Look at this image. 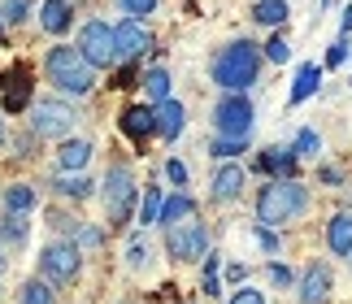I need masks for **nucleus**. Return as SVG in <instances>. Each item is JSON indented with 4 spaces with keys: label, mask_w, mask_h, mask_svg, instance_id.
I'll list each match as a JSON object with an SVG mask.
<instances>
[{
    "label": "nucleus",
    "mask_w": 352,
    "mask_h": 304,
    "mask_svg": "<svg viewBox=\"0 0 352 304\" xmlns=\"http://www.w3.org/2000/svg\"><path fill=\"white\" fill-rule=\"evenodd\" d=\"M87 161H91V144L87 140H65L61 152H57V165H61L65 174H83Z\"/></svg>",
    "instance_id": "18"
},
{
    "label": "nucleus",
    "mask_w": 352,
    "mask_h": 304,
    "mask_svg": "<svg viewBox=\"0 0 352 304\" xmlns=\"http://www.w3.org/2000/svg\"><path fill=\"white\" fill-rule=\"evenodd\" d=\"M243 148H248V140H222V135H218L209 152H213V157H218V161H231V157H239Z\"/></svg>",
    "instance_id": "29"
},
{
    "label": "nucleus",
    "mask_w": 352,
    "mask_h": 304,
    "mask_svg": "<svg viewBox=\"0 0 352 304\" xmlns=\"http://www.w3.org/2000/svg\"><path fill=\"white\" fill-rule=\"evenodd\" d=\"M239 191H243V170L239 165H222L218 174H213V200H239Z\"/></svg>",
    "instance_id": "19"
},
{
    "label": "nucleus",
    "mask_w": 352,
    "mask_h": 304,
    "mask_svg": "<svg viewBox=\"0 0 352 304\" xmlns=\"http://www.w3.org/2000/svg\"><path fill=\"white\" fill-rule=\"evenodd\" d=\"M48 226H52V230H61V239H65V235H70V239H74V230L83 226V222H74L70 213H48Z\"/></svg>",
    "instance_id": "34"
},
{
    "label": "nucleus",
    "mask_w": 352,
    "mask_h": 304,
    "mask_svg": "<svg viewBox=\"0 0 352 304\" xmlns=\"http://www.w3.org/2000/svg\"><path fill=\"white\" fill-rule=\"evenodd\" d=\"M26 230H31V222H26V213H0V239L18 248L26 239Z\"/></svg>",
    "instance_id": "24"
},
{
    "label": "nucleus",
    "mask_w": 352,
    "mask_h": 304,
    "mask_svg": "<svg viewBox=\"0 0 352 304\" xmlns=\"http://www.w3.org/2000/svg\"><path fill=\"white\" fill-rule=\"evenodd\" d=\"M318 178H322V183H340V170H335V165H322Z\"/></svg>",
    "instance_id": "44"
},
{
    "label": "nucleus",
    "mask_w": 352,
    "mask_h": 304,
    "mask_svg": "<svg viewBox=\"0 0 352 304\" xmlns=\"http://www.w3.org/2000/svg\"><path fill=\"white\" fill-rule=\"evenodd\" d=\"M44 70H48V83H57L65 96H87L91 87H96V65H91L83 52H78V44H57V48H48Z\"/></svg>",
    "instance_id": "3"
},
{
    "label": "nucleus",
    "mask_w": 352,
    "mask_h": 304,
    "mask_svg": "<svg viewBox=\"0 0 352 304\" xmlns=\"http://www.w3.org/2000/svg\"><path fill=\"white\" fill-rule=\"evenodd\" d=\"M52 300H57V292H52L48 279H31L22 287V296H18V304H52Z\"/></svg>",
    "instance_id": "26"
},
{
    "label": "nucleus",
    "mask_w": 352,
    "mask_h": 304,
    "mask_svg": "<svg viewBox=\"0 0 352 304\" xmlns=\"http://www.w3.org/2000/svg\"><path fill=\"white\" fill-rule=\"evenodd\" d=\"M126 257H131V265H135V270H140V265H144V261H148V252H144V243H140V239H135V243H131V252H126Z\"/></svg>",
    "instance_id": "43"
},
{
    "label": "nucleus",
    "mask_w": 352,
    "mask_h": 304,
    "mask_svg": "<svg viewBox=\"0 0 352 304\" xmlns=\"http://www.w3.org/2000/svg\"><path fill=\"white\" fill-rule=\"evenodd\" d=\"M0 87H5V113H18V109H26V100H31V83H26V70L18 65L13 74L0 78Z\"/></svg>",
    "instance_id": "15"
},
{
    "label": "nucleus",
    "mask_w": 352,
    "mask_h": 304,
    "mask_svg": "<svg viewBox=\"0 0 352 304\" xmlns=\"http://www.w3.org/2000/svg\"><path fill=\"white\" fill-rule=\"evenodd\" d=\"M39 22H44L48 35H65L74 26V9L65 5V0H44V5H39Z\"/></svg>",
    "instance_id": "13"
},
{
    "label": "nucleus",
    "mask_w": 352,
    "mask_h": 304,
    "mask_svg": "<svg viewBox=\"0 0 352 304\" xmlns=\"http://www.w3.org/2000/svg\"><path fill=\"white\" fill-rule=\"evenodd\" d=\"M166 174H170L174 187H187V165L183 161H166Z\"/></svg>",
    "instance_id": "40"
},
{
    "label": "nucleus",
    "mask_w": 352,
    "mask_h": 304,
    "mask_svg": "<svg viewBox=\"0 0 352 304\" xmlns=\"http://www.w3.org/2000/svg\"><path fill=\"white\" fill-rule=\"evenodd\" d=\"M52 191H61V196H70V200H87L91 196V187H96V183H91V178L87 174H57V178H52V183H48Z\"/></svg>",
    "instance_id": "21"
},
{
    "label": "nucleus",
    "mask_w": 352,
    "mask_h": 304,
    "mask_svg": "<svg viewBox=\"0 0 352 304\" xmlns=\"http://www.w3.org/2000/svg\"><path fill=\"white\" fill-rule=\"evenodd\" d=\"M153 113H157V135H161V140H179L187 109H183L179 100H161V105L153 109Z\"/></svg>",
    "instance_id": "17"
},
{
    "label": "nucleus",
    "mask_w": 352,
    "mask_h": 304,
    "mask_svg": "<svg viewBox=\"0 0 352 304\" xmlns=\"http://www.w3.org/2000/svg\"><path fill=\"white\" fill-rule=\"evenodd\" d=\"M209 74L222 91H248L256 83V74H261V48L248 44V39H235V44H226L218 57H213Z\"/></svg>",
    "instance_id": "1"
},
{
    "label": "nucleus",
    "mask_w": 352,
    "mask_h": 304,
    "mask_svg": "<svg viewBox=\"0 0 352 304\" xmlns=\"http://www.w3.org/2000/svg\"><path fill=\"white\" fill-rule=\"evenodd\" d=\"M166 252L174 261H200V257H209V230H205V222L187 217V222H179V226H166Z\"/></svg>",
    "instance_id": "6"
},
{
    "label": "nucleus",
    "mask_w": 352,
    "mask_h": 304,
    "mask_svg": "<svg viewBox=\"0 0 352 304\" xmlns=\"http://www.w3.org/2000/svg\"><path fill=\"white\" fill-rule=\"evenodd\" d=\"M252 235H256V243H261L265 252H278V235L270 230V226H261V222H256V226H252Z\"/></svg>",
    "instance_id": "38"
},
{
    "label": "nucleus",
    "mask_w": 352,
    "mask_h": 304,
    "mask_svg": "<svg viewBox=\"0 0 352 304\" xmlns=\"http://www.w3.org/2000/svg\"><path fill=\"white\" fill-rule=\"evenodd\" d=\"M0 39H5V26H0Z\"/></svg>",
    "instance_id": "46"
},
{
    "label": "nucleus",
    "mask_w": 352,
    "mask_h": 304,
    "mask_svg": "<svg viewBox=\"0 0 352 304\" xmlns=\"http://www.w3.org/2000/svg\"><path fill=\"white\" fill-rule=\"evenodd\" d=\"M78 270H83V248L74 239H52L39 252V279H48V283H70Z\"/></svg>",
    "instance_id": "4"
},
{
    "label": "nucleus",
    "mask_w": 352,
    "mask_h": 304,
    "mask_svg": "<svg viewBox=\"0 0 352 304\" xmlns=\"http://www.w3.org/2000/svg\"><path fill=\"white\" fill-rule=\"evenodd\" d=\"M327 248L335 257H352V213H335L327 222Z\"/></svg>",
    "instance_id": "16"
},
{
    "label": "nucleus",
    "mask_w": 352,
    "mask_h": 304,
    "mask_svg": "<svg viewBox=\"0 0 352 304\" xmlns=\"http://www.w3.org/2000/svg\"><path fill=\"white\" fill-rule=\"evenodd\" d=\"M287 5H283V0H256V9H252V18L261 22V26H283L287 22Z\"/></svg>",
    "instance_id": "25"
},
{
    "label": "nucleus",
    "mask_w": 352,
    "mask_h": 304,
    "mask_svg": "<svg viewBox=\"0 0 352 304\" xmlns=\"http://www.w3.org/2000/svg\"><path fill=\"white\" fill-rule=\"evenodd\" d=\"M26 5H31V0H5V5H0V22H13V26H18L26 18Z\"/></svg>",
    "instance_id": "32"
},
{
    "label": "nucleus",
    "mask_w": 352,
    "mask_h": 304,
    "mask_svg": "<svg viewBox=\"0 0 352 304\" xmlns=\"http://www.w3.org/2000/svg\"><path fill=\"white\" fill-rule=\"evenodd\" d=\"M140 87L148 91V105H161V100H170V74L161 70V65H153V70H148L144 78H140Z\"/></svg>",
    "instance_id": "22"
},
{
    "label": "nucleus",
    "mask_w": 352,
    "mask_h": 304,
    "mask_svg": "<svg viewBox=\"0 0 352 304\" xmlns=\"http://www.w3.org/2000/svg\"><path fill=\"white\" fill-rule=\"evenodd\" d=\"M270 279H274V287H292V270L287 265H270Z\"/></svg>",
    "instance_id": "42"
},
{
    "label": "nucleus",
    "mask_w": 352,
    "mask_h": 304,
    "mask_svg": "<svg viewBox=\"0 0 352 304\" xmlns=\"http://www.w3.org/2000/svg\"><path fill=\"white\" fill-rule=\"evenodd\" d=\"M348 52H352V44H348V39L340 35V39L331 44V52H327V65H331V70H335V65H344V57H348Z\"/></svg>",
    "instance_id": "37"
},
{
    "label": "nucleus",
    "mask_w": 352,
    "mask_h": 304,
    "mask_svg": "<svg viewBox=\"0 0 352 304\" xmlns=\"http://www.w3.org/2000/svg\"><path fill=\"white\" fill-rule=\"evenodd\" d=\"M265 57L274 61V65H283V61L292 57V44H287V39H283V35H274V39H270V44H265Z\"/></svg>",
    "instance_id": "33"
},
{
    "label": "nucleus",
    "mask_w": 352,
    "mask_h": 304,
    "mask_svg": "<svg viewBox=\"0 0 352 304\" xmlns=\"http://www.w3.org/2000/svg\"><path fill=\"white\" fill-rule=\"evenodd\" d=\"M318 83H322V65H300V74H296V87H292L287 100H292V105L309 100V96L318 91Z\"/></svg>",
    "instance_id": "23"
},
{
    "label": "nucleus",
    "mask_w": 352,
    "mask_h": 304,
    "mask_svg": "<svg viewBox=\"0 0 352 304\" xmlns=\"http://www.w3.org/2000/svg\"><path fill=\"white\" fill-rule=\"evenodd\" d=\"M74 243H78V248H100V243H104V235H100V230H91V226H78V230H74Z\"/></svg>",
    "instance_id": "36"
},
{
    "label": "nucleus",
    "mask_w": 352,
    "mask_h": 304,
    "mask_svg": "<svg viewBox=\"0 0 352 304\" xmlns=\"http://www.w3.org/2000/svg\"><path fill=\"white\" fill-rule=\"evenodd\" d=\"M148 48H153V31H148L144 22L126 18V22L113 26V61L118 65H135Z\"/></svg>",
    "instance_id": "8"
},
{
    "label": "nucleus",
    "mask_w": 352,
    "mask_h": 304,
    "mask_svg": "<svg viewBox=\"0 0 352 304\" xmlns=\"http://www.w3.org/2000/svg\"><path fill=\"white\" fill-rule=\"evenodd\" d=\"M153 9H157V0H122V13H126V18H135V22H144Z\"/></svg>",
    "instance_id": "31"
},
{
    "label": "nucleus",
    "mask_w": 352,
    "mask_h": 304,
    "mask_svg": "<svg viewBox=\"0 0 352 304\" xmlns=\"http://www.w3.org/2000/svg\"><path fill=\"white\" fill-rule=\"evenodd\" d=\"M78 52L96 65V70H104V65H113V26L104 22H87L83 35H78Z\"/></svg>",
    "instance_id": "10"
},
{
    "label": "nucleus",
    "mask_w": 352,
    "mask_h": 304,
    "mask_svg": "<svg viewBox=\"0 0 352 304\" xmlns=\"http://www.w3.org/2000/svg\"><path fill=\"white\" fill-rule=\"evenodd\" d=\"M161 204H166V196H161V187H148V191H144V209H140V222H144V226L161 222Z\"/></svg>",
    "instance_id": "28"
},
{
    "label": "nucleus",
    "mask_w": 352,
    "mask_h": 304,
    "mask_svg": "<svg viewBox=\"0 0 352 304\" xmlns=\"http://www.w3.org/2000/svg\"><path fill=\"white\" fill-rule=\"evenodd\" d=\"M0 265H5V257H0Z\"/></svg>",
    "instance_id": "47"
},
{
    "label": "nucleus",
    "mask_w": 352,
    "mask_h": 304,
    "mask_svg": "<svg viewBox=\"0 0 352 304\" xmlns=\"http://www.w3.org/2000/svg\"><path fill=\"white\" fill-rule=\"evenodd\" d=\"M0 144H5V118H0Z\"/></svg>",
    "instance_id": "45"
},
{
    "label": "nucleus",
    "mask_w": 352,
    "mask_h": 304,
    "mask_svg": "<svg viewBox=\"0 0 352 304\" xmlns=\"http://www.w3.org/2000/svg\"><path fill=\"white\" fill-rule=\"evenodd\" d=\"M296 152L292 148H265L261 157H256V170H265V174H274V178H292L296 174Z\"/></svg>",
    "instance_id": "14"
},
{
    "label": "nucleus",
    "mask_w": 352,
    "mask_h": 304,
    "mask_svg": "<svg viewBox=\"0 0 352 304\" xmlns=\"http://www.w3.org/2000/svg\"><path fill=\"white\" fill-rule=\"evenodd\" d=\"M74 109L65 105V100H39L31 109V127L35 135H48V140H61V135H70L74 131Z\"/></svg>",
    "instance_id": "9"
},
{
    "label": "nucleus",
    "mask_w": 352,
    "mask_h": 304,
    "mask_svg": "<svg viewBox=\"0 0 352 304\" xmlns=\"http://www.w3.org/2000/svg\"><path fill=\"white\" fill-rule=\"evenodd\" d=\"M213 127H218L222 140H248V131H252V105H248V96H222L218 109H213Z\"/></svg>",
    "instance_id": "7"
},
{
    "label": "nucleus",
    "mask_w": 352,
    "mask_h": 304,
    "mask_svg": "<svg viewBox=\"0 0 352 304\" xmlns=\"http://www.w3.org/2000/svg\"><path fill=\"white\" fill-rule=\"evenodd\" d=\"M292 152H296V157H318V131H300V135H296V144H292Z\"/></svg>",
    "instance_id": "30"
},
{
    "label": "nucleus",
    "mask_w": 352,
    "mask_h": 304,
    "mask_svg": "<svg viewBox=\"0 0 352 304\" xmlns=\"http://www.w3.org/2000/svg\"><path fill=\"white\" fill-rule=\"evenodd\" d=\"M35 204V191L26 187V183H13V187H5V213H26Z\"/></svg>",
    "instance_id": "27"
},
{
    "label": "nucleus",
    "mask_w": 352,
    "mask_h": 304,
    "mask_svg": "<svg viewBox=\"0 0 352 304\" xmlns=\"http://www.w3.org/2000/svg\"><path fill=\"white\" fill-rule=\"evenodd\" d=\"M331 265H327V261H314V265H309L305 274H300V292H296V296H300V304H327L331 300Z\"/></svg>",
    "instance_id": "11"
},
{
    "label": "nucleus",
    "mask_w": 352,
    "mask_h": 304,
    "mask_svg": "<svg viewBox=\"0 0 352 304\" xmlns=\"http://www.w3.org/2000/svg\"><path fill=\"white\" fill-rule=\"evenodd\" d=\"M226 304H265V296L256 292V287H239V292L226 300Z\"/></svg>",
    "instance_id": "39"
},
{
    "label": "nucleus",
    "mask_w": 352,
    "mask_h": 304,
    "mask_svg": "<svg viewBox=\"0 0 352 304\" xmlns=\"http://www.w3.org/2000/svg\"><path fill=\"white\" fill-rule=\"evenodd\" d=\"M113 87H135V65H122L113 74Z\"/></svg>",
    "instance_id": "41"
},
{
    "label": "nucleus",
    "mask_w": 352,
    "mask_h": 304,
    "mask_svg": "<svg viewBox=\"0 0 352 304\" xmlns=\"http://www.w3.org/2000/svg\"><path fill=\"white\" fill-rule=\"evenodd\" d=\"M187 217H196V200L187 196V191H179V196H170L161 204V226H179Z\"/></svg>",
    "instance_id": "20"
},
{
    "label": "nucleus",
    "mask_w": 352,
    "mask_h": 304,
    "mask_svg": "<svg viewBox=\"0 0 352 304\" xmlns=\"http://www.w3.org/2000/svg\"><path fill=\"white\" fill-rule=\"evenodd\" d=\"M131 204H135V174H131V165H109V174H104V209H109L113 226H126Z\"/></svg>",
    "instance_id": "5"
},
{
    "label": "nucleus",
    "mask_w": 352,
    "mask_h": 304,
    "mask_svg": "<svg viewBox=\"0 0 352 304\" xmlns=\"http://www.w3.org/2000/svg\"><path fill=\"white\" fill-rule=\"evenodd\" d=\"M205 296H222L218 292V257H205Z\"/></svg>",
    "instance_id": "35"
},
{
    "label": "nucleus",
    "mask_w": 352,
    "mask_h": 304,
    "mask_svg": "<svg viewBox=\"0 0 352 304\" xmlns=\"http://www.w3.org/2000/svg\"><path fill=\"white\" fill-rule=\"evenodd\" d=\"M309 209V191L296 183V178H270L256 196V222L261 226H283V222H296Z\"/></svg>",
    "instance_id": "2"
},
{
    "label": "nucleus",
    "mask_w": 352,
    "mask_h": 304,
    "mask_svg": "<svg viewBox=\"0 0 352 304\" xmlns=\"http://www.w3.org/2000/svg\"><path fill=\"white\" fill-rule=\"evenodd\" d=\"M118 127H122V135H131V140H148V135L157 131V113H153V105H131V109H122Z\"/></svg>",
    "instance_id": "12"
}]
</instances>
